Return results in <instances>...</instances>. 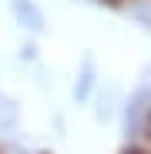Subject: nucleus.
Masks as SVG:
<instances>
[{
    "label": "nucleus",
    "mask_w": 151,
    "mask_h": 154,
    "mask_svg": "<svg viewBox=\"0 0 151 154\" xmlns=\"http://www.w3.org/2000/svg\"><path fill=\"white\" fill-rule=\"evenodd\" d=\"M124 127H128L131 137L148 134V127H151V64L141 70L128 104H124Z\"/></svg>",
    "instance_id": "nucleus-1"
},
{
    "label": "nucleus",
    "mask_w": 151,
    "mask_h": 154,
    "mask_svg": "<svg viewBox=\"0 0 151 154\" xmlns=\"http://www.w3.org/2000/svg\"><path fill=\"white\" fill-rule=\"evenodd\" d=\"M10 17L17 20L20 30H27L34 37H40L47 30V17H44V10H40L37 0H10Z\"/></svg>",
    "instance_id": "nucleus-2"
},
{
    "label": "nucleus",
    "mask_w": 151,
    "mask_h": 154,
    "mask_svg": "<svg viewBox=\"0 0 151 154\" xmlns=\"http://www.w3.org/2000/svg\"><path fill=\"white\" fill-rule=\"evenodd\" d=\"M94 87H97V60H94V54H84L81 67H77V81H74V100L87 104L94 97Z\"/></svg>",
    "instance_id": "nucleus-3"
},
{
    "label": "nucleus",
    "mask_w": 151,
    "mask_h": 154,
    "mask_svg": "<svg viewBox=\"0 0 151 154\" xmlns=\"http://www.w3.org/2000/svg\"><path fill=\"white\" fill-rule=\"evenodd\" d=\"M17 117H20L17 100H10V97H0V134H10L14 127H17Z\"/></svg>",
    "instance_id": "nucleus-4"
},
{
    "label": "nucleus",
    "mask_w": 151,
    "mask_h": 154,
    "mask_svg": "<svg viewBox=\"0 0 151 154\" xmlns=\"http://www.w3.org/2000/svg\"><path fill=\"white\" fill-rule=\"evenodd\" d=\"M124 154H141V151H131V147H128V151H124Z\"/></svg>",
    "instance_id": "nucleus-5"
}]
</instances>
